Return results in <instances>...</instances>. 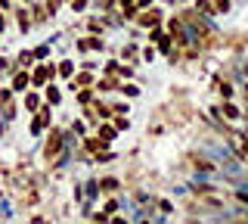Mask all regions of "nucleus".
<instances>
[{
    "instance_id": "f257e3e1",
    "label": "nucleus",
    "mask_w": 248,
    "mask_h": 224,
    "mask_svg": "<svg viewBox=\"0 0 248 224\" xmlns=\"http://www.w3.org/2000/svg\"><path fill=\"white\" fill-rule=\"evenodd\" d=\"M53 75H56V66H50V63H41L31 72V87H44V84H50L53 81Z\"/></svg>"
},
{
    "instance_id": "f03ea898",
    "label": "nucleus",
    "mask_w": 248,
    "mask_h": 224,
    "mask_svg": "<svg viewBox=\"0 0 248 224\" xmlns=\"http://www.w3.org/2000/svg\"><path fill=\"white\" fill-rule=\"evenodd\" d=\"M62 143H65V134H62V131H50V137H46V143H44V159L59 156Z\"/></svg>"
},
{
    "instance_id": "7ed1b4c3",
    "label": "nucleus",
    "mask_w": 248,
    "mask_h": 224,
    "mask_svg": "<svg viewBox=\"0 0 248 224\" xmlns=\"http://www.w3.org/2000/svg\"><path fill=\"white\" fill-rule=\"evenodd\" d=\"M50 121H53V115H50V103H46L44 109H41V115L31 121V134H34V137H37V134H44V128H50Z\"/></svg>"
},
{
    "instance_id": "20e7f679",
    "label": "nucleus",
    "mask_w": 248,
    "mask_h": 224,
    "mask_svg": "<svg viewBox=\"0 0 248 224\" xmlns=\"http://www.w3.org/2000/svg\"><path fill=\"white\" fill-rule=\"evenodd\" d=\"M28 87H31V75H28V72H16V78H13V90H16V94H25Z\"/></svg>"
},
{
    "instance_id": "39448f33",
    "label": "nucleus",
    "mask_w": 248,
    "mask_h": 224,
    "mask_svg": "<svg viewBox=\"0 0 248 224\" xmlns=\"http://www.w3.org/2000/svg\"><path fill=\"white\" fill-rule=\"evenodd\" d=\"M13 13H16V22H19V32H28V28H31L28 10H25V6H19V10H13Z\"/></svg>"
},
{
    "instance_id": "423d86ee",
    "label": "nucleus",
    "mask_w": 248,
    "mask_h": 224,
    "mask_svg": "<svg viewBox=\"0 0 248 224\" xmlns=\"http://www.w3.org/2000/svg\"><path fill=\"white\" fill-rule=\"evenodd\" d=\"M56 75H62V78H72V75H75V66L68 63V59H62V63L56 66Z\"/></svg>"
},
{
    "instance_id": "0eeeda50",
    "label": "nucleus",
    "mask_w": 248,
    "mask_h": 224,
    "mask_svg": "<svg viewBox=\"0 0 248 224\" xmlns=\"http://www.w3.org/2000/svg\"><path fill=\"white\" fill-rule=\"evenodd\" d=\"M96 137H99V140H106V143H108V140H115V128H112V125H103Z\"/></svg>"
},
{
    "instance_id": "6e6552de",
    "label": "nucleus",
    "mask_w": 248,
    "mask_h": 224,
    "mask_svg": "<svg viewBox=\"0 0 248 224\" xmlns=\"http://www.w3.org/2000/svg\"><path fill=\"white\" fill-rule=\"evenodd\" d=\"M59 100H62V94H59L56 87H46V103H50V106H56Z\"/></svg>"
},
{
    "instance_id": "1a4fd4ad",
    "label": "nucleus",
    "mask_w": 248,
    "mask_h": 224,
    "mask_svg": "<svg viewBox=\"0 0 248 224\" xmlns=\"http://www.w3.org/2000/svg\"><path fill=\"white\" fill-rule=\"evenodd\" d=\"M37 106H41V100H37L34 94H25V109H28V112H34Z\"/></svg>"
},
{
    "instance_id": "9d476101",
    "label": "nucleus",
    "mask_w": 248,
    "mask_h": 224,
    "mask_svg": "<svg viewBox=\"0 0 248 224\" xmlns=\"http://www.w3.org/2000/svg\"><path fill=\"white\" fill-rule=\"evenodd\" d=\"M31 59H34V53H19V59H16V63H19L22 69H28V66H31Z\"/></svg>"
},
{
    "instance_id": "9b49d317",
    "label": "nucleus",
    "mask_w": 248,
    "mask_h": 224,
    "mask_svg": "<svg viewBox=\"0 0 248 224\" xmlns=\"http://www.w3.org/2000/svg\"><path fill=\"white\" fill-rule=\"evenodd\" d=\"M46 53H50V47H46V44H41V47L34 50V59H46Z\"/></svg>"
},
{
    "instance_id": "f8f14e48",
    "label": "nucleus",
    "mask_w": 248,
    "mask_h": 224,
    "mask_svg": "<svg viewBox=\"0 0 248 224\" xmlns=\"http://www.w3.org/2000/svg\"><path fill=\"white\" fill-rule=\"evenodd\" d=\"M99 187H103V190H106V193H112V190H115V187H118V184H115V181H112V177H108V181H103V184H99Z\"/></svg>"
},
{
    "instance_id": "ddd939ff",
    "label": "nucleus",
    "mask_w": 248,
    "mask_h": 224,
    "mask_svg": "<svg viewBox=\"0 0 248 224\" xmlns=\"http://www.w3.org/2000/svg\"><path fill=\"white\" fill-rule=\"evenodd\" d=\"M84 6H87V0H72V10H75V13H81Z\"/></svg>"
},
{
    "instance_id": "4468645a",
    "label": "nucleus",
    "mask_w": 248,
    "mask_h": 224,
    "mask_svg": "<svg viewBox=\"0 0 248 224\" xmlns=\"http://www.w3.org/2000/svg\"><path fill=\"white\" fill-rule=\"evenodd\" d=\"M223 115H227V119H236L239 112H236V106H223Z\"/></svg>"
},
{
    "instance_id": "2eb2a0df",
    "label": "nucleus",
    "mask_w": 248,
    "mask_h": 224,
    "mask_svg": "<svg viewBox=\"0 0 248 224\" xmlns=\"http://www.w3.org/2000/svg\"><path fill=\"white\" fill-rule=\"evenodd\" d=\"M78 100H81V103H90L93 94H90V90H81V94H78Z\"/></svg>"
},
{
    "instance_id": "dca6fc26",
    "label": "nucleus",
    "mask_w": 248,
    "mask_h": 224,
    "mask_svg": "<svg viewBox=\"0 0 248 224\" xmlns=\"http://www.w3.org/2000/svg\"><path fill=\"white\" fill-rule=\"evenodd\" d=\"M214 3H217V10H220V13L230 10V0H214Z\"/></svg>"
},
{
    "instance_id": "f3484780",
    "label": "nucleus",
    "mask_w": 248,
    "mask_h": 224,
    "mask_svg": "<svg viewBox=\"0 0 248 224\" xmlns=\"http://www.w3.org/2000/svg\"><path fill=\"white\" fill-rule=\"evenodd\" d=\"M0 6H3V10H10V0H0Z\"/></svg>"
}]
</instances>
